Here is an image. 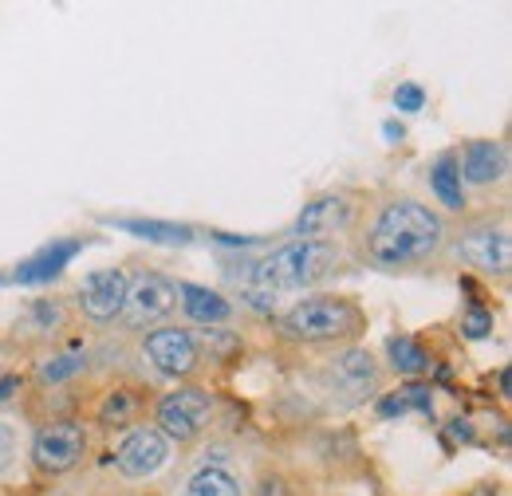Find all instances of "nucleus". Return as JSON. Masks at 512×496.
Here are the masks:
<instances>
[{
	"label": "nucleus",
	"instance_id": "obj_1",
	"mask_svg": "<svg viewBox=\"0 0 512 496\" xmlns=\"http://www.w3.org/2000/svg\"><path fill=\"white\" fill-rule=\"evenodd\" d=\"M363 245L367 260L379 268H414L446 245V221L426 201L394 193L375 209Z\"/></svg>",
	"mask_w": 512,
	"mask_h": 496
},
{
	"label": "nucleus",
	"instance_id": "obj_2",
	"mask_svg": "<svg viewBox=\"0 0 512 496\" xmlns=\"http://www.w3.org/2000/svg\"><path fill=\"white\" fill-rule=\"evenodd\" d=\"M339 268V248L335 241H284L272 252H264L249 268H241V276H233L241 284V292L256 296H280V292H296V288H312L323 276H331Z\"/></svg>",
	"mask_w": 512,
	"mask_h": 496
},
{
	"label": "nucleus",
	"instance_id": "obj_3",
	"mask_svg": "<svg viewBox=\"0 0 512 496\" xmlns=\"http://www.w3.org/2000/svg\"><path fill=\"white\" fill-rule=\"evenodd\" d=\"M363 327L367 315L351 296H308L280 315V331L296 343H355Z\"/></svg>",
	"mask_w": 512,
	"mask_h": 496
},
{
	"label": "nucleus",
	"instance_id": "obj_4",
	"mask_svg": "<svg viewBox=\"0 0 512 496\" xmlns=\"http://www.w3.org/2000/svg\"><path fill=\"white\" fill-rule=\"evenodd\" d=\"M209 418H213V394L205 386H174L154 406V430L178 445L201 441V434L209 430Z\"/></svg>",
	"mask_w": 512,
	"mask_h": 496
},
{
	"label": "nucleus",
	"instance_id": "obj_5",
	"mask_svg": "<svg viewBox=\"0 0 512 496\" xmlns=\"http://www.w3.org/2000/svg\"><path fill=\"white\" fill-rule=\"evenodd\" d=\"M142 359L162 374V378H190L201 363V339L193 335L190 327H178V323H162V327H150L146 339H142Z\"/></svg>",
	"mask_w": 512,
	"mask_h": 496
},
{
	"label": "nucleus",
	"instance_id": "obj_6",
	"mask_svg": "<svg viewBox=\"0 0 512 496\" xmlns=\"http://www.w3.org/2000/svg\"><path fill=\"white\" fill-rule=\"evenodd\" d=\"M87 453V426L75 422V418H56V422H44L36 437H32V461L40 473L48 477H64L71 473Z\"/></svg>",
	"mask_w": 512,
	"mask_h": 496
},
{
	"label": "nucleus",
	"instance_id": "obj_7",
	"mask_svg": "<svg viewBox=\"0 0 512 496\" xmlns=\"http://www.w3.org/2000/svg\"><path fill=\"white\" fill-rule=\"evenodd\" d=\"M178 308V284L154 268L138 272L127 284V304H123V319L127 327H162Z\"/></svg>",
	"mask_w": 512,
	"mask_h": 496
},
{
	"label": "nucleus",
	"instance_id": "obj_8",
	"mask_svg": "<svg viewBox=\"0 0 512 496\" xmlns=\"http://www.w3.org/2000/svg\"><path fill=\"white\" fill-rule=\"evenodd\" d=\"M457 256L485 272V276H509L512 268V241L505 225H493V221H481V225H469L461 237H457Z\"/></svg>",
	"mask_w": 512,
	"mask_h": 496
},
{
	"label": "nucleus",
	"instance_id": "obj_9",
	"mask_svg": "<svg viewBox=\"0 0 512 496\" xmlns=\"http://www.w3.org/2000/svg\"><path fill=\"white\" fill-rule=\"evenodd\" d=\"M170 461V441L158 434L154 426H130V434L123 437V445L115 449V469L127 481H146L154 473H162Z\"/></svg>",
	"mask_w": 512,
	"mask_h": 496
},
{
	"label": "nucleus",
	"instance_id": "obj_10",
	"mask_svg": "<svg viewBox=\"0 0 512 496\" xmlns=\"http://www.w3.org/2000/svg\"><path fill=\"white\" fill-rule=\"evenodd\" d=\"M127 284L130 276L123 268H99L79 284V311L91 323H115L127 304Z\"/></svg>",
	"mask_w": 512,
	"mask_h": 496
},
{
	"label": "nucleus",
	"instance_id": "obj_11",
	"mask_svg": "<svg viewBox=\"0 0 512 496\" xmlns=\"http://www.w3.org/2000/svg\"><path fill=\"white\" fill-rule=\"evenodd\" d=\"M351 217H355L351 201H347L343 193H327V197H316V201H308V205L300 209L296 233L308 237V241H327V237L343 233V229L351 225Z\"/></svg>",
	"mask_w": 512,
	"mask_h": 496
},
{
	"label": "nucleus",
	"instance_id": "obj_12",
	"mask_svg": "<svg viewBox=\"0 0 512 496\" xmlns=\"http://www.w3.org/2000/svg\"><path fill=\"white\" fill-rule=\"evenodd\" d=\"M327 382H331V390H343L347 398H367L379 386V363H375L371 351L351 347V351L335 355V363L327 371Z\"/></svg>",
	"mask_w": 512,
	"mask_h": 496
},
{
	"label": "nucleus",
	"instance_id": "obj_13",
	"mask_svg": "<svg viewBox=\"0 0 512 496\" xmlns=\"http://www.w3.org/2000/svg\"><path fill=\"white\" fill-rule=\"evenodd\" d=\"M505 146L501 142H493V138H473V142H465V150H461V158H457V174H461V182H469V186H497L501 178H505Z\"/></svg>",
	"mask_w": 512,
	"mask_h": 496
},
{
	"label": "nucleus",
	"instance_id": "obj_14",
	"mask_svg": "<svg viewBox=\"0 0 512 496\" xmlns=\"http://www.w3.org/2000/svg\"><path fill=\"white\" fill-rule=\"evenodd\" d=\"M178 304H182V315L201 327H217V323L233 319V304L221 292H209L201 284H178Z\"/></svg>",
	"mask_w": 512,
	"mask_h": 496
},
{
	"label": "nucleus",
	"instance_id": "obj_15",
	"mask_svg": "<svg viewBox=\"0 0 512 496\" xmlns=\"http://www.w3.org/2000/svg\"><path fill=\"white\" fill-rule=\"evenodd\" d=\"M75 252H79V241H52V245H44L36 256H28L16 268V284H44V280L60 276L67 264L75 260Z\"/></svg>",
	"mask_w": 512,
	"mask_h": 496
},
{
	"label": "nucleus",
	"instance_id": "obj_16",
	"mask_svg": "<svg viewBox=\"0 0 512 496\" xmlns=\"http://www.w3.org/2000/svg\"><path fill=\"white\" fill-rule=\"evenodd\" d=\"M430 189H434V197L446 209H453V213L465 209V186H461V174H457V154H438L434 158V166H430Z\"/></svg>",
	"mask_w": 512,
	"mask_h": 496
},
{
	"label": "nucleus",
	"instance_id": "obj_17",
	"mask_svg": "<svg viewBox=\"0 0 512 496\" xmlns=\"http://www.w3.org/2000/svg\"><path fill=\"white\" fill-rule=\"evenodd\" d=\"M138 414H142V394L138 390H111L99 406V426L123 430V426H134Z\"/></svg>",
	"mask_w": 512,
	"mask_h": 496
},
{
	"label": "nucleus",
	"instance_id": "obj_18",
	"mask_svg": "<svg viewBox=\"0 0 512 496\" xmlns=\"http://www.w3.org/2000/svg\"><path fill=\"white\" fill-rule=\"evenodd\" d=\"M386 355H390V367L398 374L418 378V374L430 371V355H426L422 343L410 339V335H390V339H386Z\"/></svg>",
	"mask_w": 512,
	"mask_h": 496
},
{
	"label": "nucleus",
	"instance_id": "obj_19",
	"mask_svg": "<svg viewBox=\"0 0 512 496\" xmlns=\"http://www.w3.org/2000/svg\"><path fill=\"white\" fill-rule=\"evenodd\" d=\"M186 496H245V489H241V481H237L229 469L205 465V469H197L190 477Z\"/></svg>",
	"mask_w": 512,
	"mask_h": 496
},
{
	"label": "nucleus",
	"instance_id": "obj_20",
	"mask_svg": "<svg viewBox=\"0 0 512 496\" xmlns=\"http://www.w3.org/2000/svg\"><path fill=\"white\" fill-rule=\"evenodd\" d=\"M115 229H127V233L146 237L154 245H190L193 241V229L170 225V221H115Z\"/></svg>",
	"mask_w": 512,
	"mask_h": 496
},
{
	"label": "nucleus",
	"instance_id": "obj_21",
	"mask_svg": "<svg viewBox=\"0 0 512 496\" xmlns=\"http://www.w3.org/2000/svg\"><path fill=\"white\" fill-rule=\"evenodd\" d=\"M406 410H422V414H430V410H434V394H430V386H402L398 394H386L383 402H379V414H383V418L406 414Z\"/></svg>",
	"mask_w": 512,
	"mask_h": 496
},
{
	"label": "nucleus",
	"instance_id": "obj_22",
	"mask_svg": "<svg viewBox=\"0 0 512 496\" xmlns=\"http://www.w3.org/2000/svg\"><path fill=\"white\" fill-rule=\"evenodd\" d=\"M493 311L481 308V304H473V308L465 311V319H461V331L469 335V339H489L493 335Z\"/></svg>",
	"mask_w": 512,
	"mask_h": 496
},
{
	"label": "nucleus",
	"instance_id": "obj_23",
	"mask_svg": "<svg viewBox=\"0 0 512 496\" xmlns=\"http://www.w3.org/2000/svg\"><path fill=\"white\" fill-rule=\"evenodd\" d=\"M83 371V359L79 355H56L52 363H44L40 367V382H64V378H71V374H79Z\"/></svg>",
	"mask_w": 512,
	"mask_h": 496
},
{
	"label": "nucleus",
	"instance_id": "obj_24",
	"mask_svg": "<svg viewBox=\"0 0 512 496\" xmlns=\"http://www.w3.org/2000/svg\"><path fill=\"white\" fill-rule=\"evenodd\" d=\"M394 107H398V115H418L426 107V91L418 83H398L394 87Z\"/></svg>",
	"mask_w": 512,
	"mask_h": 496
},
{
	"label": "nucleus",
	"instance_id": "obj_25",
	"mask_svg": "<svg viewBox=\"0 0 512 496\" xmlns=\"http://www.w3.org/2000/svg\"><path fill=\"white\" fill-rule=\"evenodd\" d=\"M16 461V434L8 422H0V473H8Z\"/></svg>",
	"mask_w": 512,
	"mask_h": 496
},
{
	"label": "nucleus",
	"instance_id": "obj_26",
	"mask_svg": "<svg viewBox=\"0 0 512 496\" xmlns=\"http://www.w3.org/2000/svg\"><path fill=\"white\" fill-rule=\"evenodd\" d=\"M16 390H20V378H16V374H4V378H0V402H8Z\"/></svg>",
	"mask_w": 512,
	"mask_h": 496
},
{
	"label": "nucleus",
	"instance_id": "obj_27",
	"mask_svg": "<svg viewBox=\"0 0 512 496\" xmlns=\"http://www.w3.org/2000/svg\"><path fill=\"white\" fill-rule=\"evenodd\" d=\"M260 496H284V485H280V481H268V477H264V481H260Z\"/></svg>",
	"mask_w": 512,
	"mask_h": 496
}]
</instances>
